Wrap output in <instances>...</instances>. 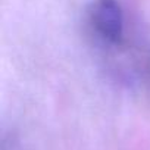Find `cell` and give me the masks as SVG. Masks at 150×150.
I'll list each match as a JSON object with an SVG mask.
<instances>
[{
    "mask_svg": "<svg viewBox=\"0 0 150 150\" xmlns=\"http://www.w3.org/2000/svg\"><path fill=\"white\" fill-rule=\"evenodd\" d=\"M94 33L106 43H118L124 31V16L118 0H94L88 12Z\"/></svg>",
    "mask_w": 150,
    "mask_h": 150,
    "instance_id": "cell-1",
    "label": "cell"
}]
</instances>
